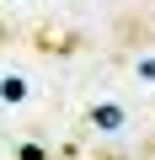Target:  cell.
I'll list each match as a JSON object with an SVG mask.
<instances>
[{
  "label": "cell",
  "mask_w": 155,
  "mask_h": 160,
  "mask_svg": "<svg viewBox=\"0 0 155 160\" xmlns=\"http://www.w3.org/2000/svg\"><path fill=\"white\" fill-rule=\"evenodd\" d=\"M91 118H96L102 128H118V123H123V112H118V107H102V112H91Z\"/></svg>",
  "instance_id": "cell-1"
},
{
  "label": "cell",
  "mask_w": 155,
  "mask_h": 160,
  "mask_svg": "<svg viewBox=\"0 0 155 160\" xmlns=\"http://www.w3.org/2000/svg\"><path fill=\"white\" fill-rule=\"evenodd\" d=\"M22 91H27L22 80H6V86H0V96H6V102H22Z\"/></svg>",
  "instance_id": "cell-2"
}]
</instances>
